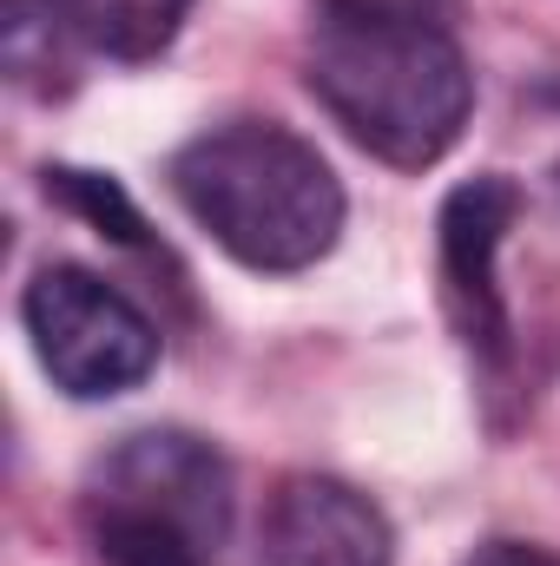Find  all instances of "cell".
I'll list each match as a JSON object with an SVG mask.
<instances>
[{
	"label": "cell",
	"instance_id": "obj_1",
	"mask_svg": "<svg viewBox=\"0 0 560 566\" xmlns=\"http://www.w3.org/2000/svg\"><path fill=\"white\" fill-rule=\"evenodd\" d=\"M172 198L245 271L297 277L343 238V185L330 158L278 119H231L172 151Z\"/></svg>",
	"mask_w": 560,
	"mask_h": 566
},
{
	"label": "cell",
	"instance_id": "obj_2",
	"mask_svg": "<svg viewBox=\"0 0 560 566\" xmlns=\"http://www.w3.org/2000/svg\"><path fill=\"white\" fill-rule=\"evenodd\" d=\"M303 86L370 158L396 171L448 158L475 113V73L448 27L323 20L303 53Z\"/></svg>",
	"mask_w": 560,
	"mask_h": 566
},
{
	"label": "cell",
	"instance_id": "obj_3",
	"mask_svg": "<svg viewBox=\"0 0 560 566\" xmlns=\"http://www.w3.org/2000/svg\"><path fill=\"white\" fill-rule=\"evenodd\" d=\"M27 343L73 402H113L158 369V329L139 303L86 264H46L20 290Z\"/></svg>",
	"mask_w": 560,
	"mask_h": 566
},
{
	"label": "cell",
	"instance_id": "obj_4",
	"mask_svg": "<svg viewBox=\"0 0 560 566\" xmlns=\"http://www.w3.org/2000/svg\"><path fill=\"white\" fill-rule=\"evenodd\" d=\"M515 218H521V191L501 171L462 178L435 211L442 310L481 363H508V349H515V323H508V296H501V244H508Z\"/></svg>",
	"mask_w": 560,
	"mask_h": 566
},
{
	"label": "cell",
	"instance_id": "obj_5",
	"mask_svg": "<svg viewBox=\"0 0 560 566\" xmlns=\"http://www.w3.org/2000/svg\"><path fill=\"white\" fill-rule=\"evenodd\" d=\"M231 494H238L231 461L191 428H133L86 474V501L152 507V514L191 521L218 541H231Z\"/></svg>",
	"mask_w": 560,
	"mask_h": 566
},
{
	"label": "cell",
	"instance_id": "obj_6",
	"mask_svg": "<svg viewBox=\"0 0 560 566\" xmlns=\"http://www.w3.org/2000/svg\"><path fill=\"white\" fill-rule=\"evenodd\" d=\"M396 534L390 514L356 494L336 474H283L265 534H258V566H390Z\"/></svg>",
	"mask_w": 560,
	"mask_h": 566
},
{
	"label": "cell",
	"instance_id": "obj_7",
	"mask_svg": "<svg viewBox=\"0 0 560 566\" xmlns=\"http://www.w3.org/2000/svg\"><path fill=\"white\" fill-rule=\"evenodd\" d=\"M80 514L100 566H225V541L191 521L126 507V501H80Z\"/></svg>",
	"mask_w": 560,
	"mask_h": 566
},
{
	"label": "cell",
	"instance_id": "obj_8",
	"mask_svg": "<svg viewBox=\"0 0 560 566\" xmlns=\"http://www.w3.org/2000/svg\"><path fill=\"white\" fill-rule=\"evenodd\" d=\"M53 7L86 53H106L120 66L158 60L191 13V0H53Z\"/></svg>",
	"mask_w": 560,
	"mask_h": 566
},
{
	"label": "cell",
	"instance_id": "obj_9",
	"mask_svg": "<svg viewBox=\"0 0 560 566\" xmlns=\"http://www.w3.org/2000/svg\"><path fill=\"white\" fill-rule=\"evenodd\" d=\"M66 40H73V27L60 20L53 0H7L0 60H7V73H13V86H27V93L66 86Z\"/></svg>",
	"mask_w": 560,
	"mask_h": 566
},
{
	"label": "cell",
	"instance_id": "obj_10",
	"mask_svg": "<svg viewBox=\"0 0 560 566\" xmlns=\"http://www.w3.org/2000/svg\"><path fill=\"white\" fill-rule=\"evenodd\" d=\"M46 198H60L66 211H80L100 238H113V244H145V218L139 205L120 191V178H106V171H80V165H46Z\"/></svg>",
	"mask_w": 560,
	"mask_h": 566
},
{
	"label": "cell",
	"instance_id": "obj_11",
	"mask_svg": "<svg viewBox=\"0 0 560 566\" xmlns=\"http://www.w3.org/2000/svg\"><path fill=\"white\" fill-rule=\"evenodd\" d=\"M330 20H363V27H448L462 0H317Z\"/></svg>",
	"mask_w": 560,
	"mask_h": 566
},
{
	"label": "cell",
	"instance_id": "obj_12",
	"mask_svg": "<svg viewBox=\"0 0 560 566\" xmlns=\"http://www.w3.org/2000/svg\"><path fill=\"white\" fill-rule=\"evenodd\" d=\"M462 566H560V554L535 547V541H488V547H475Z\"/></svg>",
	"mask_w": 560,
	"mask_h": 566
},
{
	"label": "cell",
	"instance_id": "obj_13",
	"mask_svg": "<svg viewBox=\"0 0 560 566\" xmlns=\"http://www.w3.org/2000/svg\"><path fill=\"white\" fill-rule=\"evenodd\" d=\"M541 99H554V106H560V73L548 80V86H541Z\"/></svg>",
	"mask_w": 560,
	"mask_h": 566
},
{
	"label": "cell",
	"instance_id": "obj_14",
	"mask_svg": "<svg viewBox=\"0 0 560 566\" xmlns=\"http://www.w3.org/2000/svg\"><path fill=\"white\" fill-rule=\"evenodd\" d=\"M554 185H560V165H554Z\"/></svg>",
	"mask_w": 560,
	"mask_h": 566
}]
</instances>
